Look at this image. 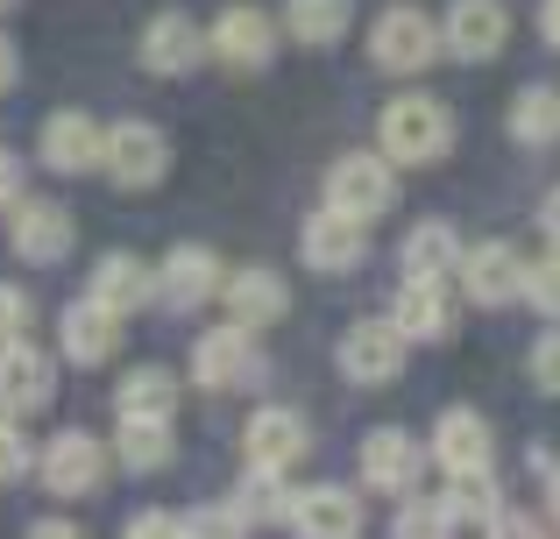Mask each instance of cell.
Masks as SVG:
<instances>
[{"label": "cell", "instance_id": "obj_1", "mask_svg": "<svg viewBox=\"0 0 560 539\" xmlns=\"http://www.w3.org/2000/svg\"><path fill=\"white\" fill-rule=\"evenodd\" d=\"M447 142H454V114L433 93H405L376 114V150L390 164H440Z\"/></svg>", "mask_w": 560, "mask_h": 539}, {"label": "cell", "instance_id": "obj_2", "mask_svg": "<svg viewBox=\"0 0 560 539\" xmlns=\"http://www.w3.org/2000/svg\"><path fill=\"white\" fill-rule=\"evenodd\" d=\"M390 199H397V171H390V156H383V150L334 156V171H327V207L334 213H348V221L370 227L376 213H390Z\"/></svg>", "mask_w": 560, "mask_h": 539}, {"label": "cell", "instance_id": "obj_3", "mask_svg": "<svg viewBox=\"0 0 560 539\" xmlns=\"http://www.w3.org/2000/svg\"><path fill=\"white\" fill-rule=\"evenodd\" d=\"M191 384L199 390H256L262 384V348L248 327H206L191 341Z\"/></svg>", "mask_w": 560, "mask_h": 539}, {"label": "cell", "instance_id": "obj_4", "mask_svg": "<svg viewBox=\"0 0 560 539\" xmlns=\"http://www.w3.org/2000/svg\"><path fill=\"white\" fill-rule=\"evenodd\" d=\"M242 455H248V469L291 476L305 455H313V426H305V412H291V405H262V412H248V426H242Z\"/></svg>", "mask_w": 560, "mask_h": 539}, {"label": "cell", "instance_id": "obj_5", "mask_svg": "<svg viewBox=\"0 0 560 539\" xmlns=\"http://www.w3.org/2000/svg\"><path fill=\"white\" fill-rule=\"evenodd\" d=\"M36 156H43V171H57V178H85V171L107 164V128H100L93 114H79V107H57L50 121H43V136H36Z\"/></svg>", "mask_w": 560, "mask_h": 539}, {"label": "cell", "instance_id": "obj_6", "mask_svg": "<svg viewBox=\"0 0 560 539\" xmlns=\"http://www.w3.org/2000/svg\"><path fill=\"white\" fill-rule=\"evenodd\" d=\"M8 242H14L22 263L50 270L79 249V221H71V207H57V199H22V207L8 213Z\"/></svg>", "mask_w": 560, "mask_h": 539}, {"label": "cell", "instance_id": "obj_7", "mask_svg": "<svg viewBox=\"0 0 560 539\" xmlns=\"http://www.w3.org/2000/svg\"><path fill=\"white\" fill-rule=\"evenodd\" d=\"M107 171L121 192H150V185H164V171H171V142H164V128H150V121H114L107 128Z\"/></svg>", "mask_w": 560, "mask_h": 539}, {"label": "cell", "instance_id": "obj_8", "mask_svg": "<svg viewBox=\"0 0 560 539\" xmlns=\"http://www.w3.org/2000/svg\"><path fill=\"white\" fill-rule=\"evenodd\" d=\"M440 50H447V43H440V22L419 14V8H383L376 28H370V57L383 71H425Z\"/></svg>", "mask_w": 560, "mask_h": 539}, {"label": "cell", "instance_id": "obj_9", "mask_svg": "<svg viewBox=\"0 0 560 539\" xmlns=\"http://www.w3.org/2000/svg\"><path fill=\"white\" fill-rule=\"evenodd\" d=\"M405 348L411 341L390 327V319H355V327L341 333V376L362 384V390L397 384V376H405Z\"/></svg>", "mask_w": 560, "mask_h": 539}, {"label": "cell", "instance_id": "obj_10", "mask_svg": "<svg viewBox=\"0 0 560 539\" xmlns=\"http://www.w3.org/2000/svg\"><path fill=\"white\" fill-rule=\"evenodd\" d=\"M57 398V362L36 341L0 348V419H36Z\"/></svg>", "mask_w": 560, "mask_h": 539}, {"label": "cell", "instance_id": "obj_11", "mask_svg": "<svg viewBox=\"0 0 560 539\" xmlns=\"http://www.w3.org/2000/svg\"><path fill=\"white\" fill-rule=\"evenodd\" d=\"M100 483H107V447L85 426H65L43 447V490H50V497H93Z\"/></svg>", "mask_w": 560, "mask_h": 539}, {"label": "cell", "instance_id": "obj_12", "mask_svg": "<svg viewBox=\"0 0 560 539\" xmlns=\"http://www.w3.org/2000/svg\"><path fill=\"white\" fill-rule=\"evenodd\" d=\"M419 476H425V447L405 426H376L362 441V483L370 490H383V497H419Z\"/></svg>", "mask_w": 560, "mask_h": 539}, {"label": "cell", "instance_id": "obj_13", "mask_svg": "<svg viewBox=\"0 0 560 539\" xmlns=\"http://www.w3.org/2000/svg\"><path fill=\"white\" fill-rule=\"evenodd\" d=\"M299 256H305V270H319V277H348V270H362V256H370V227L348 221V213H334V207H319L313 221H305V235H299Z\"/></svg>", "mask_w": 560, "mask_h": 539}, {"label": "cell", "instance_id": "obj_14", "mask_svg": "<svg viewBox=\"0 0 560 539\" xmlns=\"http://www.w3.org/2000/svg\"><path fill=\"white\" fill-rule=\"evenodd\" d=\"M440 43H447L462 65H490V57L511 43V14H504V0H454L447 22H440Z\"/></svg>", "mask_w": 560, "mask_h": 539}, {"label": "cell", "instance_id": "obj_15", "mask_svg": "<svg viewBox=\"0 0 560 539\" xmlns=\"http://www.w3.org/2000/svg\"><path fill=\"white\" fill-rule=\"evenodd\" d=\"M57 348H65V362H79V370H100V362L121 355V319L100 298H71L65 313H57Z\"/></svg>", "mask_w": 560, "mask_h": 539}, {"label": "cell", "instance_id": "obj_16", "mask_svg": "<svg viewBox=\"0 0 560 539\" xmlns=\"http://www.w3.org/2000/svg\"><path fill=\"white\" fill-rule=\"evenodd\" d=\"M206 57H213V36H206L191 14H156V22L142 28V71H156V79H185Z\"/></svg>", "mask_w": 560, "mask_h": 539}, {"label": "cell", "instance_id": "obj_17", "mask_svg": "<svg viewBox=\"0 0 560 539\" xmlns=\"http://www.w3.org/2000/svg\"><path fill=\"white\" fill-rule=\"evenodd\" d=\"M220 284H228V277H220V256L206 249V242H178V249L156 263V298H164L171 313H191V305H206Z\"/></svg>", "mask_w": 560, "mask_h": 539}, {"label": "cell", "instance_id": "obj_18", "mask_svg": "<svg viewBox=\"0 0 560 539\" xmlns=\"http://www.w3.org/2000/svg\"><path fill=\"white\" fill-rule=\"evenodd\" d=\"M291 532L299 539H362V497L341 483H305L291 497Z\"/></svg>", "mask_w": 560, "mask_h": 539}, {"label": "cell", "instance_id": "obj_19", "mask_svg": "<svg viewBox=\"0 0 560 539\" xmlns=\"http://www.w3.org/2000/svg\"><path fill=\"white\" fill-rule=\"evenodd\" d=\"M525 256L511 249V242H476V249L462 256V291L476 305H511V298H525Z\"/></svg>", "mask_w": 560, "mask_h": 539}, {"label": "cell", "instance_id": "obj_20", "mask_svg": "<svg viewBox=\"0 0 560 539\" xmlns=\"http://www.w3.org/2000/svg\"><path fill=\"white\" fill-rule=\"evenodd\" d=\"M490 419L482 412H468V405H447V412L433 419V461L447 476H476V469H490Z\"/></svg>", "mask_w": 560, "mask_h": 539}, {"label": "cell", "instance_id": "obj_21", "mask_svg": "<svg viewBox=\"0 0 560 539\" xmlns=\"http://www.w3.org/2000/svg\"><path fill=\"white\" fill-rule=\"evenodd\" d=\"M85 298H100L114 319H128V313H142V305L156 298V270L142 263V256H128V249H107L93 263V284H85Z\"/></svg>", "mask_w": 560, "mask_h": 539}, {"label": "cell", "instance_id": "obj_22", "mask_svg": "<svg viewBox=\"0 0 560 539\" xmlns=\"http://www.w3.org/2000/svg\"><path fill=\"white\" fill-rule=\"evenodd\" d=\"M390 327L405 333V341H447V333H454L447 284H433V277H405L397 298H390Z\"/></svg>", "mask_w": 560, "mask_h": 539}, {"label": "cell", "instance_id": "obj_23", "mask_svg": "<svg viewBox=\"0 0 560 539\" xmlns=\"http://www.w3.org/2000/svg\"><path fill=\"white\" fill-rule=\"evenodd\" d=\"M220 298H228V319H234V327H248V333L291 313V291H284V277H277V270H262V263H248V270H228Z\"/></svg>", "mask_w": 560, "mask_h": 539}, {"label": "cell", "instance_id": "obj_24", "mask_svg": "<svg viewBox=\"0 0 560 539\" xmlns=\"http://www.w3.org/2000/svg\"><path fill=\"white\" fill-rule=\"evenodd\" d=\"M206 36H213V57H220V65H234V71L270 65V50H277V28H270V14H262V8H228Z\"/></svg>", "mask_w": 560, "mask_h": 539}, {"label": "cell", "instance_id": "obj_25", "mask_svg": "<svg viewBox=\"0 0 560 539\" xmlns=\"http://www.w3.org/2000/svg\"><path fill=\"white\" fill-rule=\"evenodd\" d=\"M114 412L121 419H178V376L164 370V362H142V370H128L121 384H114Z\"/></svg>", "mask_w": 560, "mask_h": 539}, {"label": "cell", "instance_id": "obj_26", "mask_svg": "<svg viewBox=\"0 0 560 539\" xmlns=\"http://www.w3.org/2000/svg\"><path fill=\"white\" fill-rule=\"evenodd\" d=\"M462 256L468 249H462V235H454L447 221H419L405 235V249H397V263H405V277H433L440 284L447 270H462Z\"/></svg>", "mask_w": 560, "mask_h": 539}, {"label": "cell", "instance_id": "obj_27", "mask_svg": "<svg viewBox=\"0 0 560 539\" xmlns=\"http://www.w3.org/2000/svg\"><path fill=\"white\" fill-rule=\"evenodd\" d=\"M171 455H178V441H171L164 419H121V433H114V461H121L128 476L171 469Z\"/></svg>", "mask_w": 560, "mask_h": 539}, {"label": "cell", "instance_id": "obj_28", "mask_svg": "<svg viewBox=\"0 0 560 539\" xmlns=\"http://www.w3.org/2000/svg\"><path fill=\"white\" fill-rule=\"evenodd\" d=\"M291 497H299V490L284 483V476H270V469H248L242 483H234V512L248 518V526H291Z\"/></svg>", "mask_w": 560, "mask_h": 539}, {"label": "cell", "instance_id": "obj_29", "mask_svg": "<svg viewBox=\"0 0 560 539\" xmlns=\"http://www.w3.org/2000/svg\"><path fill=\"white\" fill-rule=\"evenodd\" d=\"M348 22H355V0H284V28L299 43H313V50L341 43Z\"/></svg>", "mask_w": 560, "mask_h": 539}, {"label": "cell", "instance_id": "obj_30", "mask_svg": "<svg viewBox=\"0 0 560 539\" xmlns=\"http://www.w3.org/2000/svg\"><path fill=\"white\" fill-rule=\"evenodd\" d=\"M511 136H518L525 150L560 142V93H553V85H525V93L511 99Z\"/></svg>", "mask_w": 560, "mask_h": 539}, {"label": "cell", "instance_id": "obj_31", "mask_svg": "<svg viewBox=\"0 0 560 539\" xmlns=\"http://www.w3.org/2000/svg\"><path fill=\"white\" fill-rule=\"evenodd\" d=\"M447 512L462 518V526H490V518L504 512V490H497V476H490V469L447 476Z\"/></svg>", "mask_w": 560, "mask_h": 539}, {"label": "cell", "instance_id": "obj_32", "mask_svg": "<svg viewBox=\"0 0 560 539\" xmlns=\"http://www.w3.org/2000/svg\"><path fill=\"white\" fill-rule=\"evenodd\" d=\"M462 518L447 512V497H397V518H390V539H454Z\"/></svg>", "mask_w": 560, "mask_h": 539}, {"label": "cell", "instance_id": "obj_33", "mask_svg": "<svg viewBox=\"0 0 560 539\" xmlns=\"http://www.w3.org/2000/svg\"><path fill=\"white\" fill-rule=\"evenodd\" d=\"M248 518L234 512V504H199V512H185V539H242Z\"/></svg>", "mask_w": 560, "mask_h": 539}, {"label": "cell", "instance_id": "obj_34", "mask_svg": "<svg viewBox=\"0 0 560 539\" xmlns=\"http://www.w3.org/2000/svg\"><path fill=\"white\" fill-rule=\"evenodd\" d=\"M28 469H36V447H28L22 419H0V490H8V483H22Z\"/></svg>", "mask_w": 560, "mask_h": 539}, {"label": "cell", "instance_id": "obj_35", "mask_svg": "<svg viewBox=\"0 0 560 539\" xmlns=\"http://www.w3.org/2000/svg\"><path fill=\"white\" fill-rule=\"evenodd\" d=\"M28 319H36V298L22 284H0V348L28 341Z\"/></svg>", "mask_w": 560, "mask_h": 539}, {"label": "cell", "instance_id": "obj_36", "mask_svg": "<svg viewBox=\"0 0 560 539\" xmlns=\"http://www.w3.org/2000/svg\"><path fill=\"white\" fill-rule=\"evenodd\" d=\"M525 298H533L547 319H560V249L547 256V263H533V270H525Z\"/></svg>", "mask_w": 560, "mask_h": 539}, {"label": "cell", "instance_id": "obj_37", "mask_svg": "<svg viewBox=\"0 0 560 539\" xmlns=\"http://www.w3.org/2000/svg\"><path fill=\"white\" fill-rule=\"evenodd\" d=\"M121 539H185V512H136Z\"/></svg>", "mask_w": 560, "mask_h": 539}, {"label": "cell", "instance_id": "obj_38", "mask_svg": "<svg viewBox=\"0 0 560 539\" xmlns=\"http://www.w3.org/2000/svg\"><path fill=\"white\" fill-rule=\"evenodd\" d=\"M482 539H547V526H539L533 512H497L490 526H482Z\"/></svg>", "mask_w": 560, "mask_h": 539}, {"label": "cell", "instance_id": "obj_39", "mask_svg": "<svg viewBox=\"0 0 560 539\" xmlns=\"http://www.w3.org/2000/svg\"><path fill=\"white\" fill-rule=\"evenodd\" d=\"M533 384H539V390H553V398H560V327H553L547 341L533 348Z\"/></svg>", "mask_w": 560, "mask_h": 539}, {"label": "cell", "instance_id": "obj_40", "mask_svg": "<svg viewBox=\"0 0 560 539\" xmlns=\"http://www.w3.org/2000/svg\"><path fill=\"white\" fill-rule=\"evenodd\" d=\"M22 156H8V150H0V213H14V207H22Z\"/></svg>", "mask_w": 560, "mask_h": 539}, {"label": "cell", "instance_id": "obj_41", "mask_svg": "<svg viewBox=\"0 0 560 539\" xmlns=\"http://www.w3.org/2000/svg\"><path fill=\"white\" fill-rule=\"evenodd\" d=\"M22 85V50H14V36H0V93H14Z\"/></svg>", "mask_w": 560, "mask_h": 539}, {"label": "cell", "instance_id": "obj_42", "mask_svg": "<svg viewBox=\"0 0 560 539\" xmlns=\"http://www.w3.org/2000/svg\"><path fill=\"white\" fill-rule=\"evenodd\" d=\"M28 539H85V532L71 526V518H36V526H28Z\"/></svg>", "mask_w": 560, "mask_h": 539}, {"label": "cell", "instance_id": "obj_43", "mask_svg": "<svg viewBox=\"0 0 560 539\" xmlns=\"http://www.w3.org/2000/svg\"><path fill=\"white\" fill-rule=\"evenodd\" d=\"M539 227H547V242L560 249V192H547V207H539Z\"/></svg>", "mask_w": 560, "mask_h": 539}, {"label": "cell", "instance_id": "obj_44", "mask_svg": "<svg viewBox=\"0 0 560 539\" xmlns=\"http://www.w3.org/2000/svg\"><path fill=\"white\" fill-rule=\"evenodd\" d=\"M539 36H547L553 50H560V0H547V8H539Z\"/></svg>", "mask_w": 560, "mask_h": 539}, {"label": "cell", "instance_id": "obj_45", "mask_svg": "<svg viewBox=\"0 0 560 539\" xmlns=\"http://www.w3.org/2000/svg\"><path fill=\"white\" fill-rule=\"evenodd\" d=\"M539 469H547V497H553V518H560V461L547 455V461H539Z\"/></svg>", "mask_w": 560, "mask_h": 539}, {"label": "cell", "instance_id": "obj_46", "mask_svg": "<svg viewBox=\"0 0 560 539\" xmlns=\"http://www.w3.org/2000/svg\"><path fill=\"white\" fill-rule=\"evenodd\" d=\"M0 8H14V0H0Z\"/></svg>", "mask_w": 560, "mask_h": 539}]
</instances>
